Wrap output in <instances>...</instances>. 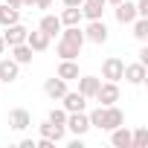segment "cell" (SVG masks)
Returning <instances> with one entry per match:
<instances>
[{
	"label": "cell",
	"instance_id": "cell-21",
	"mask_svg": "<svg viewBox=\"0 0 148 148\" xmlns=\"http://www.w3.org/2000/svg\"><path fill=\"white\" fill-rule=\"evenodd\" d=\"M12 49V58L18 61V64H32V47L23 41V44H15V47H9Z\"/></svg>",
	"mask_w": 148,
	"mask_h": 148
},
{
	"label": "cell",
	"instance_id": "cell-27",
	"mask_svg": "<svg viewBox=\"0 0 148 148\" xmlns=\"http://www.w3.org/2000/svg\"><path fill=\"white\" fill-rule=\"evenodd\" d=\"M87 119H90V128H99V131H102V125H105V108L99 105L96 110L87 113Z\"/></svg>",
	"mask_w": 148,
	"mask_h": 148
},
{
	"label": "cell",
	"instance_id": "cell-11",
	"mask_svg": "<svg viewBox=\"0 0 148 148\" xmlns=\"http://www.w3.org/2000/svg\"><path fill=\"white\" fill-rule=\"evenodd\" d=\"M125 122V113L116 108V105H108L105 108V125H102V131H113V128H119Z\"/></svg>",
	"mask_w": 148,
	"mask_h": 148
},
{
	"label": "cell",
	"instance_id": "cell-31",
	"mask_svg": "<svg viewBox=\"0 0 148 148\" xmlns=\"http://www.w3.org/2000/svg\"><path fill=\"white\" fill-rule=\"evenodd\" d=\"M35 145H38V148H52V145H55V142H52V139H47V136H41V139H38V142H35Z\"/></svg>",
	"mask_w": 148,
	"mask_h": 148
},
{
	"label": "cell",
	"instance_id": "cell-12",
	"mask_svg": "<svg viewBox=\"0 0 148 148\" xmlns=\"http://www.w3.org/2000/svg\"><path fill=\"white\" fill-rule=\"evenodd\" d=\"M99 84H102V79H96V76H79V93L84 99H93L96 90H99Z\"/></svg>",
	"mask_w": 148,
	"mask_h": 148
},
{
	"label": "cell",
	"instance_id": "cell-2",
	"mask_svg": "<svg viewBox=\"0 0 148 148\" xmlns=\"http://www.w3.org/2000/svg\"><path fill=\"white\" fill-rule=\"evenodd\" d=\"M64 128H70L76 136H84V134L90 131V119H87V113H84V110L67 113V122H64Z\"/></svg>",
	"mask_w": 148,
	"mask_h": 148
},
{
	"label": "cell",
	"instance_id": "cell-35",
	"mask_svg": "<svg viewBox=\"0 0 148 148\" xmlns=\"http://www.w3.org/2000/svg\"><path fill=\"white\" fill-rule=\"evenodd\" d=\"M9 6H15V9H21V0H6Z\"/></svg>",
	"mask_w": 148,
	"mask_h": 148
},
{
	"label": "cell",
	"instance_id": "cell-4",
	"mask_svg": "<svg viewBox=\"0 0 148 148\" xmlns=\"http://www.w3.org/2000/svg\"><path fill=\"white\" fill-rule=\"evenodd\" d=\"M122 70H125V61L116 58V55H110V58H105V64H102V79H108V82H122Z\"/></svg>",
	"mask_w": 148,
	"mask_h": 148
},
{
	"label": "cell",
	"instance_id": "cell-30",
	"mask_svg": "<svg viewBox=\"0 0 148 148\" xmlns=\"http://www.w3.org/2000/svg\"><path fill=\"white\" fill-rule=\"evenodd\" d=\"M32 6H35V9H49L52 0H32Z\"/></svg>",
	"mask_w": 148,
	"mask_h": 148
},
{
	"label": "cell",
	"instance_id": "cell-26",
	"mask_svg": "<svg viewBox=\"0 0 148 148\" xmlns=\"http://www.w3.org/2000/svg\"><path fill=\"white\" fill-rule=\"evenodd\" d=\"M148 145V128H136L131 134V148H145Z\"/></svg>",
	"mask_w": 148,
	"mask_h": 148
},
{
	"label": "cell",
	"instance_id": "cell-19",
	"mask_svg": "<svg viewBox=\"0 0 148 148\" xmlns=\"http://www.w3.org/2000/svg\"><path fill=\"white\" fill-rule=\"evenodd\" d=\"M38 131H41V136H47V139H52V142H61V139H64V128H61V125H52L49 119L41 122Z\"/></svg>",
	"mask_w": 148,
	"mask_h": 148
},
{
	"label": "cell",
	"instance_id": "cell-38",
	"mask_svg": "<svg viewBox=\"0 0 148 148\" xmlns=\"http://www.w3.org/2000/svg\"><path fill=\"white\" fill-rule=\"evenodd\" d=\"M99 3H105V0H99Z\"/></svg>",
	"mask_w": 148,
	"mask_h": 148
},
{
	"label": "cell",
	"instance_id": "cell-1",
	"mask_svg": "<svg viewBox=\"0 0 148 148\" xmlns=\"http://www.w3.org/2000/svg\"><path fill=\"white\" fill-rule=\"evenodd\" d=\"M93 99H96L102 108L116 105V102H119V84H116V82H105V84H99V90H96Z\"/></svg>",
	"mask_w": 148,
	"mask_h": 148
},
{
	"label": "cell",
	"instance_id": "cell-16",
	"mask_svg": "<svg viewBox=\"0 0 148 148\" xmlns=\"http://www.w3.org/2000/svg\"><path fill=\"white\" fill-rule=\"evenodd\" d=\"M44 93H47L49 99H61V96L67 93V82L58 79V76H55V79H47V82H44Z\"/></svg>",
	"mask_w": 148,
	"mask_h": 148
},
{
	"label": "cell",
	"instance_id": "cell-34",
	"mask_svg": "<svg viewBox=\"0 0 148 148\" xmlns=\"http://www.w3.org/2000/svg\"><path fill=\"white\" fill-rule=\"evenodd\" d=\"M6 52V41H3V35H0V55Z\"/></svg>",
	"mask_w": 148,
	"mask_h": 148
},
{
	"label": "cell",
	"instance_id": "cell-33",
	"mask_svg": "<svg viewBox=\"0 0 148 148\" xmlns=\"http://www.w3.org/2000/svg\"><path fill=\"white\" fill-rule=\"evenodd\" d=\"M84 0H64V6H82Z\"/></svg>",
	"mask_w": 148,
	"mask_h": 148
},
{
	"label": "cell",
	"instance_id": "cell-36",
	"mask_svg": "<svg viewBox=\"0 0 148 148\" xmlns=\"http://www.w3.org/2000/svg\"><path fill=\"white\" fill-rule=\"evenodd\" d=\"M21 6H32V0H21Z\"/></svg>",
	"mask_w": 148,
	"mask_h": 148
},
{
	"label": "cell",
	"instance_id": "cell-22",
	"mask_svg": "<svg viewBox=\"0 0 148 148\" xmlns=\"http://www.w3.org/2000/svg\"><path fill=\"white\" fill-rule=\"evenodd\" d=\"M18 21H21V9H15V6H9V3L0 6V26H12V23H18Z\"/></svg>",
	"mask_w": 148,
	"mask_h": 148
},
{
	"label": "cell",
	"instance_id": "cell-7",
	"mask_svg": "<svg viewBox=\"0 0 148 148\" xmlns=\"http://www.w3.org/2000/svg\"><path fill=\"white\" fill-rule=\"evenodd\" d=\"M26 26L18 21V23H12V26H6V32H3V41H6V47H15V44H23L26 41Z\"/></svg>",
	"mask_w": 148,
	"mask_h": 148
},
{
	"label": "cell",
	"instance_id": "cell-25",
	"mask_svg": "<svg viewBox=\"0 0 148 148\" xmlns=\"http://www.w3.org/2000/svg\"><path fill=\"white\" fill-rule=\"evenodd\" d=\"M134 38L142 41V44L148 41V18H136L134 21Z\"/></svg>",
	"mask_w": 148,
	"mask_h": 148
},
{
	"label": "cell",
	"instance_id": "cell-37",
	"mask_svg": "<svg viewBox=\"0 0 148 148\" xmlns=\"http://www.w3.org/2000/svg\"><path fill=\"white\" fill-rule=\"evenodd\" d=\"M105 3H113V6H116V3H122V0H105Z\"/></svg>",
	"mask_w": 148,
	"mask_h": 148
},
{
	"label": "cell",
	"instance_id": "cell-13",
	"mask_svg": "<svg viewBox=\"0 0 148 148\" xmlns=\"http://www.w3.org/2000/svg\"><path fill=\"white\" fill-rule=\"evenodd\" d=\"M105 6H108V3H99V0H84V3H82V18L99 21V18L105 15Z\"/></svg>",
	"mask_w": 148,
	"mask_h": 148
},
{
	"label": "cell",
	"instance_id": "cell-20",
	"mask_svg": "<svg viewBox=\"0 0 148 148\" xmlns=\"http://www.w3.org/2000/svg\"><path fill=\"white\" fill-rule=\"evenodd\" d=\"M110 142H113V148H131V131H128L125 125L113 128V131H110Z\"/></svg>",
	"mask_w": 148,
	"mask_h": 148
},
{
	"label": "cell",
	"instance_id": "cell-6",
	"mask_svg": "<svg viewBox=\"0 0 148 148\" xmlns=\"http://www.w3.org/2000/svg\"><path fill=\"white\" fill-rule=\"evenodd\" d=\"M18 73H21V64L15 58H3L0 61V84H12L18 79Z\"/></svg>",
	"mask_w": 148,
	"mask_h": 148
},
{
	"label": "cell",
	"instance_id": "cell-18",
	"mask_svg": "<svg viewBox=\"0 0 148 148\" xmlns=\"http://www.w3.org/2000/svg\"><path fill=\"white\" fill-rule=\"evenodd\" d=\"M38 29H41V32H47L49 38H55V35L61 32V21H58V15H44V18H41V23H38Z\"/></svg>",
	"mask_w": 148,
	"mask_h": 148
},
{
	"label": "cell",
	"instance_id": "cell-32",
	"mask_svg": "<svg viewBox=\"0 0 148 148\" xmlns=\"http://www.w3.org/2000/svg\"><path fill=\"white\" fill-rule=\"evenodd\" d=\"M139 64H145V67H148V47H142V49H139Z\"/></svg>",
	"mask_w": 148,
	"mask_h": 148
},
{
	"label": "cell",
	"instance_id": "cell-24",
	"mask_svg": "<svg viewBox=\"0 0 148 148\" xmlns=\"http://www.w3.org/2000/svg\"><path fill=\"white\" fill-rule=\"evenodd\" d=\"M61 38H67V41H73V44H79V47H84V32L79 29V26H67L64 32H58Z\"/></svg>",
	"mask_w": 148,
	"mask_h": 148
},
{
	"label": "cell",
	"instance_id": "cell-29",
	"mask_svg": "<svg viewBox=\"0 0 148 148\" xmlns=\"http://www.w3.org/2000/svg\"><path fill=\"white\" fill-rule=\"evenodd\" d=\"M136 18H148V0H136Z\"/></svg>",
	"mask_w": 148,
	"mask_h": 148
},
{
	"label": "cell",
	"instance_id": "cell-15",
	"mask_svg": "<svg viewBox=\"0 0 148 148\" xmlns=\"http://www.w3.org/2000/svg\"><path fill=\"white\" fill-rule=\"evenodd\" d=\"M26 44L32 47V52H44V49L49 47V35H47V32H41V29L26 32Z\"/></svg>",
	"mask_w": 148,
	"mask_h": 148
},
{
	"label": "cell",
	"instance_id": "cell-23",
	"mask_svg": "<svg viewBox=\"0 0 148 148\" xmlns=\"http://www.w3.org/2000/svg\"><path fill=\"white\" fill-rule=\"evenodd\" d=\"M58 79H64V82L79 79V64H76V61H61V64H58Z\"/></svg>",
	"mask_w": 148,
	"mask_h": 148
},
{
	"label": "cell",
	"instance_id": "cell-3",
	"mask_svg": "<svg viewBox=\"0 0 148 148\" xmlns=\"http://www.w3.org/2000/svg\"><path fill=\"white\" fill-rule=\"evenodd\" d=\"M82 32H84V41H90V44H105L108 41V26H105L102 18L99 21H90Z\"/></svg>",
	"mask_w": 148,
	"mask_h": 148
},
{
	"label": "cell",
	"instance_id": "cell-28",
	"mask_svg": "<svg viewBox=\"0 0 148 148\" xmlns=\"http://www.w3.org/2000/svg\"><path fill=\"white\" fill-rule=\"evenodd\" d=\"M47 119H49L52 125H61V128H64V122H67V110H64V108H52Z\"/></svg>",
	"mask_w": 148,
	"mask_h": 148
},
{
	"label": "cell",
	"instance_id": "cell-10",
	"mask_svg": "<svg viewBox=\"0 0 148 148\" xmlns=\"http://www.w3.org/2000/svg\"><path fill=\"white\" fill-rule=\"evenodd\" d=\"M55 52L61 55V61H76V58L82 55V47H79V44H73V41H67V38H61L58 47H55Z\"/></svg>",
	"mask_w": 148,
	"mask_h": 148
},
{
	"label": "cell",
	"instance_id": "cell-14",
	"mask_svg": "<svg viewBox=\"0 0 148 148\" xmlns=\"http://www.w3.org/2000/svg\"><path fill=\"white\" fill-rule=\"evenodd\" d=\"M116 21H119V23H134V21H136V6L131 3V0L116 3Z\"/></svg>",
	"mask_w": 148,
	"mask_h": 148
},
{
	"label": "cell",
	"instance_id": "cell-17",
	"mask_svg": "<svg viewBox=\"0 0 148 148\" xmlns=\"http://www.w3.org/2000/svg\"><path fill=\"white\" fill-rule=\"evenodd\" d=\"M58 21H61V26H79L82 23V6H64Z\"/></svg>",
	"mask_w": 148,
	"mask_h": 148
},
{
	"label": "cell",
	"instance_id": "cell-9",
	"mask_svg": "<svg viewBox=\"0 0 148 148\" xmlns=\"http://www.w3.org/2000/svg\"><path fill=\"white\" fill-rule=\"evenodd\" d=\"M122 79H125L128 84H142V82H145V64H139V61H134V64H125V70H122Z\"/></svg>",
	"mask_w": 148,
	"mask_h": 148
},
{
	"label": "cell",
	"instance_id": "cell-8",
	"mask_svg": "<svg viewBox=\"0 0 148 148\" xmlns=\"http://www.w3.org/2000/svg\"><path fill=\"white\" fill-rule=\"evenodd\" d=\"M32 125V116H29V110H23V108H15V110H9V128L12 131H26Z\"/></svg>",
	"mask_w": 148,
	"mask_h": 148
},
{
	"label": "cell",
	"instance_id": "cell-5",
	"mask_svg": "<svg viewBox=\"0 0 148 148\" xmlns=\"http://www.w3.org/2000/svg\"><path fill=\"white\" fill-rule=\"evenodd\" d=\"M61 102H64V110H67V113H76V110H84V108H87V99H84L79 90H67V93L61 96Z\"/></svg>",
	"mask_w": 148,
	"mask_h": 148
}]
</instances>
